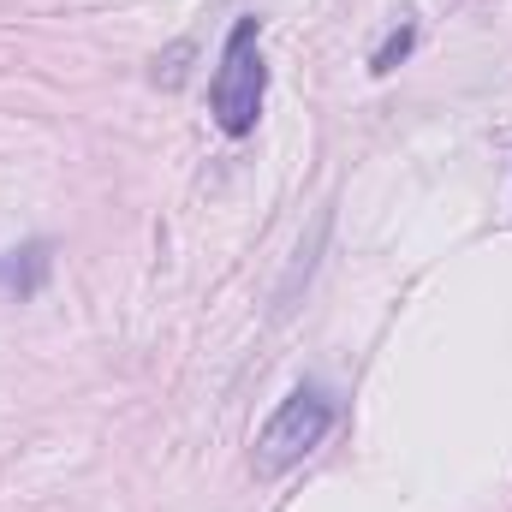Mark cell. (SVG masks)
Segmentation results:
<instances>
[{"mask_svg": "<svg viewBox=\"0 0 512 512\" xmlns=\"http://www.w3.org/2000/svg\"><path fill=\"white\" fill-rule=\"evenodd\" d=\"M411 48H417V24H399V30L387 36L382 48L370 54V72H376V78H382V72H393V66H399V60H405Z\"/></svg>", "mask_w": 512, "mask_h": 512, "instance_id": "cell-4", "label": "cell"}, {"mask_svg": "<svg viewBox=\"0 0 512 512\" xmlns=\"http://www.w3.org/2000/svg\"><path fill=\"white\" fill-rule=\"evenodd\" d=\"M48 274V245H30V251H12L0 262V286H18V292H36Z\"/></svg>", "mask_w": 512, "mask_h": 512, "instance_id": "cell-3", "label": "cell"}, {"mask_svg": "<svg viewBox=\"0 0 512 512\" xmlns=\"http://www.w3.org/2000/svg\"><path fill=\"white\" fill-rule=\"evenodd\" d=\"M262 18H239L227 30V48H221V66H215V84H209V108H215V126L227 137H251L262 120V90H268V66H262Z\"/></svg>", "mask_w": 512, "mask_h": 512, "instance_id": "cell-1", "label": "cell"}, {"mask_svg": "<svg viewBox=\"0 0 512 512\" xmlns=\"http://www.w3.org/2000/svg\"><path fill=\"white\" fill-rule=\"evenodd\" d=\"M328 429H334V399H328L322 387H298V393H286L280 411H274V417L262 423V435H256V471H262V477L292 471L304 453L322 447Z\"/></svg>", "mask_w": 512, "mask_h": 512, "instance_id": "cell-2", "label": "cell"}]
</instances>
